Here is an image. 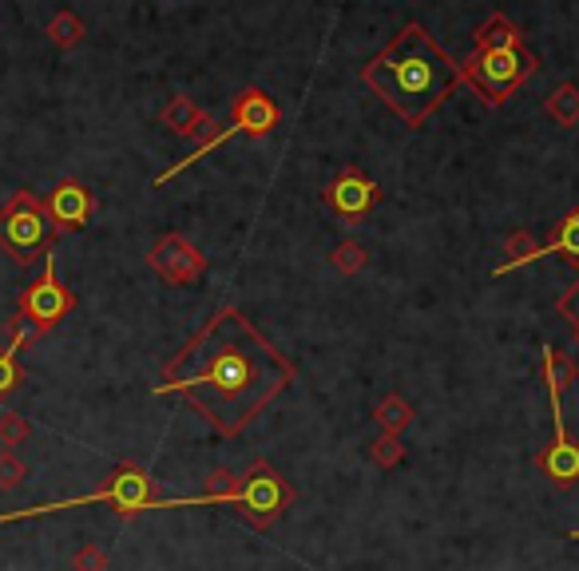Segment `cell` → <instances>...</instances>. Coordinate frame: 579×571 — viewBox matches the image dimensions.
I'll list each match as a JSON object with an SVG mask.
<instances>
[{
	"label": "cell",
	"instance_id": "6da1fadb",
	"mask_svg": "<svg viewBox=\"0 0 579 571\" xmlns=\"http://www.w3.org/2000/svg\"><path fill=\"white\" fill-rule=\"evenodd\" d=\"M294 377V362L239 306H219L164 365L155 397H186L219 437L239 440Z\"/></svg>",
	"mask_w": 579,
	"mask_h": 571
},
{
	"label": "cell",
	"instance_id": "7a4b0ae2",
	"mask_svg": "<svg viewBox=\"0 0 579 571\" xmlns=\"http://www.w3.org/2000/svg\"><path fill=\"white\" fill-rule=\"evenodd\" d=\"M361 80L385 108L401 116L405 127H425L448 104V96H457L465 72L425 24L409 21L361 68Z\"/></svg>",
	"mask_w": 579,
	"mask_h": 571
},
{
	"label": "cell",
	"instance_id": "3957f363",
	"mask_svg": "<svg viewBox=\"0 0 579 571\" xmlns=\"http://www.w3.org/2000/svg\"><path fill=\"white\" fill-rule=\"evenodd\" d=\"M84 505H111L120 517H135V512H152V508H176V500H159L155 496L152 476L143 473L140 464L123 461L108 481L99 484L96 493L88 496H72V500H52V505H33V508H16V512H0V524H16V520H36V517H52V512H72Z\"/></svg>",
	"mask_w": 579,
	"mask_h": 571
},
{
	"label": "cell",
	"instance_id": "277c9868",
	"mask_svg": "<svg viewBox=\"0 0 579 571\" xmlns=\"http://www.w3.org/2000/svg\"><path fill=\"white\" fill-rule=\"evenodd\" d=\"M0 251L16 266H36V258L56 251V231L45 215V198L36 191H12V198L0 207Z\"/></svg>",
	"mask_w": 579,
	"mask_h": 571
},
{
	"label": "cell",
	"instance_id": "5b68a950",
	"mask_svg": "<svg viewBox=\"0 0 579 571\" xmlns=\"http://www.w3.org/2000/svg\"><path fill=\"white\" fill-rule=\"evenodd\" d=\"M290 505H294V484L286 481L270 461H263V457L251 461V469H246V473L239 476V484H234V493L227 496V508H234V512H239L251 527H258V532L278 524Z\"/></svg>",
	"mask_w": 579,
	"mask_h": 571
},
{
	"label": "cell",
	"instance_id": "8992f818",
	"mask_svg": "<svg viewBox=\"0 0 579 571\" xmlns=\"http://www.w3.org/2000/svg\"><path fill=\"white\" fill-rule=\"evenodd\" d=\"M465 84L481 92V99L488 108L504 104L520 84L535 72V56L524 48H472V56H465Z\"/></svg>",
	"mask_w": 579,
	"mask_h": 571
},
{
	"label": "cell",
	"instance_id": "52a82bcc",
	"mask_svg": "<svg viewBox=\"0 0 579 571\" xmlns=\"http://www.w3.org/2000/svg\"><path fill=\"white\" fill-rule=\"evenodd\" d=\"M76 306H80V297L60 282V275H56V258H52V251H48L45 266H40V278L21 290L12 318H21L28 330H36L40 338H45V333L56 330V326H60Z\"/></svg>",
	"mask_w": 579,
	"mask_h": 571
},
{
	"label": "cell",
	"instance_id": "ba28073f",
	"mask_svg": "<svg viewBox=\"0 0 579 571\" xmlns=\"http://www.w3.org/2000/svg\"><path fill=\"white\" fill-rule=\"evenodd\" d=\"M147 266L164 278L167 286H191L207 275V254L198 251L195 242H186L179 231L159 234L147 251Z\"/></svg>",
	"mask_w": 579,
	"mask_h": 571
},
{
	"label": "cell",
	"instance_id": "9c48e42d",
	"mask_svg": "<svg viewBox=\"0 0 579 571\" xmlns=\"http://www.w3.org/2000/svg\"><path fill=\"white\" fill-rule=\"evenodd\" d=\"M322 198H326V207L334 210L338 219L361 222L377 203H382V187H377L370 175H361L358 167H346V171L322 191Z\"/></svg>",
	"mask_w": 579,
	"mask_h": 571
},
{
	"label": "cell",
	"instance_id": "30bf717a",
	"mask_svg": "<svg viewBox=\"0 0 579 571\" xmlns=\"http://www.w3.org/2000/svg\"><path fill=\"white\" fill-rule=\"evenodd\" d=\"M92 210H96V198L92 191L80 183V179H64V183H56L45 198V215L52 222L56 234L64 231H84L92 219Z\"/></svg>",
	"mask_w": 579,
	"mask_h": 571
},
{
	"label": "cell",
	"instance_id": "8fae6325",
	"mask_svg": "<svg viewBox=\"0 0 579 571\" xmlns=\"http://www.w3.org/2000/svg\"><path fill=\"white\" fill-rule=\"evenodd\" d=\"M282 123V111L274 104V96H266L263 88H242L230 104V127L246 139H263L274 127Z\"/></svg>",
	"mask_w": 579,
	"mask_h": 571
},
{
	"label": "cell",
	"instance_id": "7c38bea8",
	"mask_svg": "<svg viewBox=\"0 0 579 571\" xmlns=\"http://www.w3.org/2000/svg\"><path fill=\"white\" fill-rule=\"evenodd\" d=\"M535 469L547 476V481L556 484V488H576L579 484V440L576 437H556L547 449H540L535 452Z\"/></svg>",
	"mask_w": 579,
	"mask_h": 571
},
{
	"label": "cell",
	"instance_id": "4fadbf2b",
	"mask_svg": "<svg viewBox=\"0 0 579 571\" xmlns=\"http://www.w3.org/2000/svg\"><path fill=\"white\" fill-rule=\"evenodd\" d=\"M33 341H40V333L28 330L21 318H9V341L0 345V401H9V397L24 385L21 350H28Z\"/></svg>",
	"mask_w": 579,
	"mask_h": 571
},
{
	"label": "cell",
	"instance_id": "5bb4252c",
	"mask_svg": "<svg viewBox=\"0 0 579 571\" xmlns=\"http://www.w3.org/2000/svg\"><path fill=\"white\" fill-rule=\"evenodd\" d=\"M576 381V362H571L568 353L559 350V345H544V385H547V397H552V417H556V437H564L568 428H564V409H559V397L564 389Z\"/></svg>",
	"mask_w": 579,
	"mask_h": 571
},
{
	"label": "cell",
	"instance_id": "9a60e30c",
	"mask_svg": "<svg viewBox=\"0 0 579 571\" xmlns=\"http://www.w3.org/2000/svg\"><path fill=\"white\" fill-rule=\"evenodd\" d=\"M234 127H230V123H219V120H210L207 116V123H203V132H198V143L195 147H191V155H183V159H179L176 167H167V171H159V175L152 179V187H164V183H171V179L179 175V171H186V167L191 163H198V159H207L210 151H219L222 143L227 139H234Z\"/></svg>",
	"mask_w": 579,
	"mask_h": 571
},
{
	"label": "cell",
	"instance_id": "2e32d148",
	"mask_svg": "<svg viewBox=\"0 0 579 571\" xmlns=\"http://www.w3.org/2000/svg\"><path fill=\"white\" fill-rule=\"evenodd\" d=\"M159 123L171 135H179V139H198L203 123H207V111L198 108L191 96H171L164 104V111H159Z\"/></svg>",
	"mask_w": 579,
	"mask_h": 571
},
{
	"label": "cell",
	"instance_id": "e0dca14e",
	"mask_svg": "<svg viewBox=\"0 0 579 571\" xmlns=\"http://www.w3.org/2000/svg\"><path fill=\"white\" fill-rule=\"evenodd\" d=\"M547 254H559L564 263L579 270V207L568 210V215L552 227V239L540 246V258H547Z\"/></svg>",
	"mask_w": 579,
	"mask_h": 571
},
{
	"label": "cell",
	"instance_id": "ac0fdd59",
	"mask_svg": "<svg viewBox=\"0 0 579 571\" xmlns=\"http://www.w3.org/2000/svg\"><path fill=\"white\" fill-rule=\"evenodd\" d=\"M540 246H544V242L535 239L532 231H512V234H508V239H504V254H508V258H504V263L496 266L492 275L504 278V275H512L516 266L535 263V258H540Z\"/></svg>",
	"mask_w": 579,
	"mask_h": 571
},
{
	"label": "cell",
	"instance_id": "d6986e66",
	"mask_svg": "<svg viewBox=\"0 0 579 571\" xmlns=\"http://www.w3.org/2000/svg\"><path fill=\"white\" fill-rule=\"evenodd\" d=\"M544 111L556 127H576L579 123V88L576 84H556V88L544 96Z\"/></svg>",
	"mask_w": 579,
	"mask_h": 571
},
{
	"label": "cell",
	"instance_id": "ffe728a7",
	"mask_svg": "<svg viewBox=\"0 0 579 571\" xmlns=\"http://www.w3.org/2000/svg\"><path fill=\"white\" fill-rule=\"evenodd\" d=\"M48 40H52L60 52H72V48L84 45V36H88V24H84V16H76L72 9L56 12L52 21H48Z\"/></svg>",
	"mask_w": 579,
	"mask_h": 571
},
{
	"label": "cell",
	"instance_id": "44dd1931",
	"mask_svg": "<svg viewBox=\"0 0 579 571\" xmlns=\"http://www.w3.org/2000/svg\"><path fill=\"white\" fill-rule=\"evenodd\" d=\"M477 48H524V36L508 16H488V21L477 28Z\"/></svg>",
	"mask_w": 579,
	"mask_h": 571
},
{
	"label": "cell",
	"instance_id": "7402d4cb",
	"mask_svg": "<svg viewBox=\"0 0 579 571\" xmlns=\"http://www.w3.org/2000/svg\"><path fill=\"white\" fill-rule=\"evenodd\" d=\"M373 421L382 425V433H394V437H401L405 428L413 425V405L405 401L401 393H389L377 401V409H373Z\"/></svg>",
	"mask_w": 579,
	"mask_h": 571
},
{
	"label": "cell",
	"instance_id": "603a6c76",
	"mask_svg": "<svg viewBox=\"0 0 579 571\" xmlns=\"http://www.w3.org/2000/svg\"><path fill=\"white\" fill-rule=\"evenodd\" d=\"M329 266H334L338 275L353 278V275H361V270L370 266V251H365L358 239H346V242H338V246L329 251Z\"/></svg>",
	"mask_w": 579,
	"mask_h": 571
},
{
	"label": "cell",
	"instance_id": "cb8c5ba5",
	"mask_svg": "<svg viewBox=\"0 0 579 571\" xmlns=\"http://www.w3.org/2000/svg\"><path fill=\"white\" fill-rule=\"evenodd\" d=\"M28 481V461L16 449H0V493H16Z\"/></svg>",
	"mask_w": 579,
	"mask_h": 571
},
{
	"label": "cell",
	"instance_id": "d4e9b609",
	"mask_svg": "<svg viewBox=\"0 0 579 571\" xmlns=\"http://www.w3.org/2000/svg\"><path fill=\"white\" fill-rule=\"evenodd\" d=\"M370 457L377 469H397V464L405 461V445L401 437H394V433H382L377 440H370Z\"/></svg>",
	"mask_w": 579,
	"mask_h": 571
},
{
	"label": "cell",
	"instance_id": "484cf974",
	"mask_svg": "<svg viewBox=\"0 0 579 571\" xmlns=\"http://www.w3.org/2000/svg\"><path fill=\"white\" fill-rule=\"evenodd\" d=\"M33 437V425L21 413H0V449H21Z\"/></svg>",
	"mask_w": 579,
	"mask_h": 571
},
{
	"label": "cell",
	"instance_id": "4316f807",
	"mask_svg": "<svg viewBox=\"0 0 579 571\" xmlns=\"http://www.w3.org/2000/svg\"><path fill=\"white\" fill-rule=\"evenodd\" d=\"M72 571H108V551L99 544H80L72 556Z\"/></svg>",
	"mask_w": 579,
	"mask_h": 571
},
{
	"label": "cell",
	"instance_id": "83f0119b",
	"mask_svg": "<svg viewBox=\"0 0 579 571\" xmlns=\"http://www.w3.org/2000/svg\"><path fill=\"white\" fill-rule=\"evenodd\" d=\"M556 314L564 321H568L571 330H579V282H571L564 294H559V302H556Z\"/></svg>",
	"mask_w": 579,
	"mask_h": 571
},
{
	"label": "cell",
	"instance_id": "f1b7e54d",
	"mask_svg": "<svg viewBox=\"0 0 579 571\" xmlns=\"http://www.w3.org/2000/svg\"><path fill=\"white\" fill-rule=\"evenodd\" d=\"M568 539H579V527H571V532H568Z\"/></svg>",
	"mask_w": 579,
	"mask_h": 571
},
{
	"label": "cell",
	"instance_id": "f546056e",
	"mask_svg": "<svg viewBox=\"0 0 579 571\" xmlns=\"http://www.w3.org/2000/svg\"><path fill=\"white\" fill-rule=\"evenodd\" d=\"M576 345H579V330H576Z\"/></svg>",
	"mask_w": 579,
	"mask_h": 571
}]
</instances>
